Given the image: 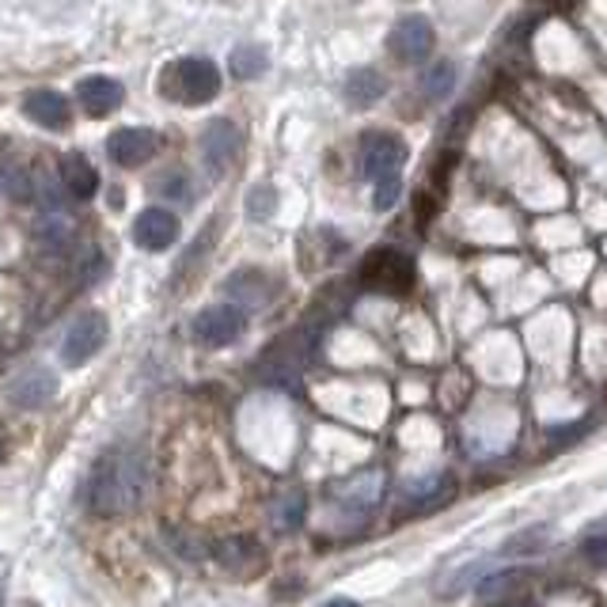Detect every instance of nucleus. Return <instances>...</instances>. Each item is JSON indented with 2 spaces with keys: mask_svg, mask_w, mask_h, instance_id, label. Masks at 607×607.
<instances>
[{
  "mask_svg": "<svg viewBox=\"0 0 607 607\" xmlns=\"http://www.w3.org/2000/svg\"><path fill=\"white\" fill-rule=\"evenodd\" d=\"M53 395H58V376H53L50 368H27V372H20L8 383V399H12L15 406H23V410H38V406H46Z\"/></svg>",
  "mask_w": 607,
  "mask_h": 607,
  "instance_id": "nucleus-13",
  "label": "nucleus"
},
{
  "mask_svg": "<svg viewBox=\"0 0 607 607\" xmlns=\"http://www.w3.org/2000/svg\"><path fill=\"white\" fill-rule=\"evenodd\" d=\"M399 194H403V179H383V182H376L372 205L383 213V210H391V205L399 202Z\"/></svg>",
  "mask_w": 607,
  "mask_h": 607,
  "instance_id": "nucleus-29",
  "label": "nucleus"
},
{
  "mask_svg": "<svg viewBox=\"0 0 607 607\" xmlns=\"http://www.w3.org/2000/svg\"><path fill=\"white\" fill-rule=\"evenodd\" d=\"M323 607H361V604H353V600H345V596H338V600H327Z\"/></svg>",
  "mask_w": 607,
  "mask_h": 607,
  "instance_id": "nucleus-30",
  "label": "nucleus"
},
{
  "mask_svg": "<svg viewBox=\"0 0 607 607\" xmlns=\"http://www.w3.org/2000/svg\"><path fill=\"white\" fill-rule=\"evenodd\" d=\"M361 286L372 293L406 296L414 289V263L395 248H376L361 263Z\"/></svg>",
  "mask_w": 607,
  "mask_h": 607,
  "instance_id": "nucleus-3",
  "label": "nucleus"
},
{
  "mask_svg": "<svg viewBox=\"0 0 607 607\" xmlns=\"http://www.w3.org/2000/svg\"><path fill=\"white\" fill-rule=\"evenodd\" d=\"M383 91H388V80L376 68H353L345 76V103L357 106V111H368L372 103H380Z\"/></svg>",
  "mask_w": 607,
  "mask_h": 607,
  "instance_id": "nucleus-18",
  "label": "nucleus"
},
{
  "mask_svg": "<svg viewBox=\"0 0 607 607\" xmlns=\"http://www.w3.org/2000/svg\"><path fill=\"white\" fill-rule=\"evenodd\" d=\"M274 210H278V190H274L270 182H258V187H251V194H248V217L251 220H270Z\"/></svg>",
  "mask_w": 607,
  "mask_h": 607,
  "instance_id": "nucleus-25",
  "label": "nucleus"
},
{
  "mask_svg": "<svg viewBox=\"0 0 607 607\" xmlns=\"http://www.w3.org/2000/svg\"><path fill=\"white\" fill-rule=\"evenodd\" d=\"M156 88L164 91L167 99H175V103L202 106V103H210V99H217L220 68L213 65V61H205V58L172 61V65L164 68V76H160Z\"/></svg>",
  "mask_w": 607,
  "mask_h": 607,
  "instance_id": "nucleus-2",
  "label": "nucleus"
},
{
  "mask_svg": "<svg viewBox=\"0 0 607 607\" xmlns=\"http://www.w3.org/2000/svg\"><path fill=\"white\" fill-rule=\"evenodd\" d=\"M494 607H528L524 600H505V604H494Z\"/></svg>",
  "mask_w": 607,
  "mask_h": 607,
  "instance_id": "nucleus-31",
  "label": "nucleus"
},
{
  "mask_svg": "<svg viewBox=\"0 0 607 607\" xmlns=\"http://www.w3.org/2000/svg\"><path fill=\"white\" fill-rule=\"evenodd\" d=\"M433 46H437V35H433V23H429L426 15H403L388 35L391 58L403 61V65H418V61H426L429 53H433Z\"/></svg>",
  "mask_w": 607,
  "mask_h": 607,
  "instance_id": "nucleus-7",
  "label": "nucleus"
},
{
  "mask_svg": "<svg viewBox=\"0 0 607 607\" xmlns=\"http://www.w3.org/2000/svg\"><path fill=\"white\" fill-rule=\"evenodd\" d=\"M421 88H426V96L433 99V103H444V99L456 91V65H452V61H441V65H433L426 73V84H421Z\"/></svg>",
  "mask_w": 607,
  "mask_h": 607,
  "instance_id": "nucleus-24",
  "label": "nucleus"
},
{
  "mask_svg": "<svg viewBox=\"0 0 607 607\" xmlns=\"http://www.w3.org/2000/svg\"><path fill=\"white\" fill-rule=\"evenodd\" d=\"M403 164H406V144L395 134H368L361 141V172L372 182L399 179Z\"/></svg>",
  "mask_w": 607,
  "mask_h": 607,
  "instance_id": "nucleus-8",
  "label": "nucleus"
},
{
  "mask_svg": "<svg viewBox=\"0 0 607 607\" xmlns=\"http://www.w3.org/2000/svg\"><path fill=\"white\" fill-rule=\"evenodd\" d=\"M304 517H307V494L301 486H289V490H281V494L274 497L270 524L278 528V532H296V528L304 524Z\"/></svg>",
  "mask_w": 607,
  "mask_h": 607,
  "instance_id": "nucleus-20",
  "label": "nucleus"
},
{
  "mask_svg": "<svg viewBox=\"0 0 607 607\" xmlns=\"http://www.w3.org/2000/svg\"><path fill=\"white\" fill-rule=\"evenodd\" d=\"M243 327H248V315H243L240 307L236 304H213V307H202V312L194 315L190 334H194V342L210 345V350H220V345H232L236 338L243 334Z\"/></svg>",
  "mask_w": 607,
  "mask_h": 607,
  "instance_id": "nucleus-6",
  "label": "nucleus"
},
{
  "mask_svg": "<svg viewBox=\"0 0 607 607\" xmlns=\"http://www.w3.org/2000/svg\"><path fill=\"white\" fill-rule=\"evenodd\" d=\"M528 585H532V573L528 570H505V573H490L486 581H479L475 596L486 604H505V600H524Z\"/></svg>",
  "mask_w": 607,
  "mask_h": 607,
  "instance_id": "nucleus-16",
  "label": "nucleus"
},
{
  "mask_svg": "<svg viewBox=\"0 0 607 607\" xmlns=\"http://www.w3.org/2000/svg\"><path fill=\"white\" fill-rule=\"evenodd\" d=\"M551 532H555L551 524L524 528V532H517L513 540L502 543V555H535V551H547L551 547Z\"/></svg>",
  "mask_w": 607,
  "mask_h": 607,
  "instance_id": "nucleus-22",
  "label": "nucleus"
},
{
  "mask_svg": "<svg viewBox=\"0 0 607 607\" xmlns=\"http://www.w3.org/2000/svg\"><path fill=\"white\" fill-rule=\"evenodd\" d=\"M106 315L103 312H80L65 330V342H61V361L68 368H80L103 350L106 342Z\"/></svg>",
  "mask_w": 607,
  "mask_h": 607,
  "instance_id": "nucleus-5",
  "label": "nucleus"
},
{
  "mask_svg": "<svg viewBox=\"0 0 607 607\" xmlns=\"http://www.w3.org/2000/svg\"><path fill=\"white\" fill-rule=\"evenodd\" d=\"M76 99H80V106L91 118H106V114H114L122 106L126 91H122V84L111 80V76H84V80L76 84Z\"/></svg>",
  "mask_w": 607,
  "mask_h": 607,
  "instance_id": "nucleus-14",
  "label": "nucleus"
},
{
  "mask_svg": "<svg viewBox=\"0 0 607 607\" xmlns=\"http://www.w3.org/2000/svg\"><path fill=\"white\" fill-rule=\"evenodd\" d=\"M152 190H160L164 198H175V202H190V198H194V182H190V175L182 172V167L160 172L156 179H152Z\"/></svg>",
  "mask_w": 607,
  "mask_h": 607,
  "instance_id": "nucleus-23",
  "label": "nucleus"
},
{
  "mask_svg": "<svg viewBox=\"0 0 607 607\" xmlns=\"http://www.w3.org/2000/svg\"><path fill=\"white\" fill-rule=\"evenodd\" d=\"M581 555H585L589 566L607 570V528H593V532L585 535V543H581Z\"/></svg>",
  "mask_w": 607,
  "mask_h": 607,
  "instance_id": "nucleus-27",
  "label": "nucleus"
},
{
  "mask_svg": "<svg viewBox=\"0 0 607 607\" xmlns=\"http://www.w3.org/2000/svg\"><path fill=\"white\" fill-rule=\"evenodd\" d=\"M179 240V217L175 213H167V210H144V213H137V220H134V243L141 251H167L172 243Z\"/></svg>",
  "mask_w": 607,
  "mask_h": 607,
  "instance_id": "nucleus-12",
  "label": "nucleus"
},
{
  "mask_svg": "<svg viewBox=\"0 0 607 607\" xmlns=\"http://www.w3.org/2000/svg\"><path fill=\"white\" fill-rule=\"evenodd\" d=\"M228 68H232L236 80H258V76L270 68V53H266L258 42H243V46H236L232 50Z\"/></svg>",
  "mask_w": 607,
  "mask_h": 607,
  "instance_id": "nucleus-21",
  "label": "nucleus"
},
{
  "mask_svg": "<svg viewBox=\"0 0 607 607\" xmlns=\"http://www.w3.org/2000/svg\"><path fill=\"white\" fill-rule=\"evenodd\" d=\"M307 357H312V330H293V334L278 338V342L270 345V350L263 353V361H258V372L266 376V380L274 383H289L301 376V368L307 365Z\"/></svg>",
  "mask_w": 607,
  "mask_h": 607,
  "instance_id": "nucleus-4",
  "label": "nucleus"
},
{
  "mask_svg": "<svg viewBox=\"0 0 607 607\" xmlns=\"http://www.w3.org/2000/svg\"><path fill=\"white\" fill-rule=\"evenodd\" d=\"M144 490H149V459L137 448L122 444L99 456L96 471H91V505L103 517H122V513H134L144 502Z\"/></svg>",
  "mask_w": 607,
  "mask_h": 607,
  "instance_id": "nucleus-1",
  "label": "nucleus"
},
{
  "mask_svg": "<svg viewBox=\"0 0 607 607\" xmlns=\"http://www.w3.org/2000/svg\"><path fill=\"white\" fill-rule=\"evenodd\" d=\"M61 182H65V190L73 198L88 202V198L99 190V172L91 167L88 156H80V152H68V156L61 160Z\"/></svg>",
  "mask_w": 607,
  "mask_h": 607,
  "instance_id": "nucleus-17",
  "label": "nucleus"
},
{
  "mask_svg": "<svg viewBox=\"0 0 607 607\" xmlns=\"http://www.w3.org/2000/svg\"><path fill=\"white\" fill-rule=\"evenodd\" d=\"M213 558L225 566L228 573H240V578H255L266 566V547L255 535H220L213 543Z\"/></svg>",
  "mask_w": 607,
  "mask_h": 607,
  "instance_id": "nucleus-11",
  "label": "nucleus"
},
{
  "mask_svg": "<svg viewBox=\"0 0 607 607\" xmlns=\"http://www.w3.org/2000/svg\"><path fill=\"white\" fill-rule=\"evenodd\" d=\"M23 114L46 129H65L68 126V99L50 88L27 91V99H23Z\"/></svg>",
  "mask_w": 607,
  "mask_h": 607,
  "instance_id": "nucleus-15",
  "label": "nucleus"
},
{
  "mask_svg": "<svg viewBox=\"0 0 607 607\" xmlns=\"http://www.w3.org/2000/svg\"><path fill=\"white\" fill-rule=\"evenodd\" d=\"M225 289H228V296H236V301H243L251 307H263L274 296V281H270V274H263V270H236Z\"/></svg>",
  "mask_w": 607,
  "mask_h": 607,
  "instance_id": "nucleus-19",
  "label": "nucleus"
},
{
  "mask_svg": "<svg viewBox=\"0 0 607 607\" xmlns=\"http://www.w3.org/2000/svg\"><path fill=\"white\" fill-rule=\"evenodd\" d=\"M243 152V134L236 122L228 118H213L210 126H205L202 134V160L205 167H210L213 175H228L236 167V160H240Z\"/></svg>",
  "mask_w": 607,
  "mask_h": 607,
  "instance_id": "nucleus-9",
  "label": "nucleus"
},
{
  "mask_svg": "<svg viewBox=\"0 0 607 607\" xmlns=\"http://www.w3.org/2000/svg\"><path fill=\"white\" fill-rule=\"evenodd\" d=\"M0 194L15 198V202H27L30 198V179L23 167L15 164H0Z\"/></svg>",
  "mask_w": 607,
  "mask_h": 607,
  "instance_id": "nucleus-26",
  "label": "nucleus"
},
{
  "mask_svg": "<svg viewBox=\"0 0 607 607\" xmlns=\"http://www.w3.org/2000/svg\"><path fill=\"white\" fill-rule=\"evenodd\" d=\"M334 490H338V494H361V502H372L376 490H380V475L365 471V475H357V479H350V482H338Z\"/></svg>",
  "mask_w": 607,
  "mask_h": 607,
  "instance_id": "nucleus-28",
  "label": "nucleus"
},
{
  "mask_svg": "<svg viewBox=\"0 0 607 607\" xmlns=\"http://www.w3.org/2000/svg\"><path fill=\"white\" fill-rule=\"evenodd\" d=\"M156 152H160V134L149 126L114 129L111 141H106V156L118 167H141V164H149Z\"/></svg>",
  "mask_w": 607,
  "mask_h": 607,
  "instance_id": "nucleus-10",
  "label": "nucleus"
}]
</instances>
